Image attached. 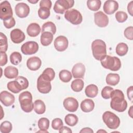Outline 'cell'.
Returning <instances> with one entry per match:
<instances>
[{"mask_svg":"<svg viewBox=\"0 0 133 133\" xmlns=\"http://www.w3.org/2000/svg\"><path fill=\"white\" fill-rule=\"evenodd\" d=\"M111 108L117 112H123L127 107V102L125 99L124 95L119 89L113 90L111 94Z\"/></svg>","mask_w":133,"mask_h":133,"instance_id":"6da1fadb","label":"cell"},{"mask_svg":"<svg viewBox=\"0 0 133 133\" xmlns=\"http://www.w3.org/2000/svg\"><path fill=\"white\" fill-rule=\"evenodd\" d=\"M102 66L113 71H116L120 69L121 67V62L120 59L116 57H112L105 55L100 60Z\"/></svg>","mask_w":133,"mask_h":133,"instance_id":"7a4b0ae2","label":"cell"},{"mask_svg":"<svg viewBox=\"0 0 133 133\" xmlns=\"http://www.w3.org/2000/svg\"><path fill=\"white\" fill-rule=\"evenodd\" d=\"M91 49L93 56L97 60H100L107 55L106 44L101 39H97L94 41L91 44Z\"/></svg>","mask_w":133,"mask_h":133,"instance_id":"3957f363","label":"cell"},{"mask_svg":"<svg viewBox=\"0 0 133 133\" xmlns=\"http://www.w3.org/2000/svg\"><path fill=\"white\" fill-rule=\"evenodd\" d=\"M19 101L22 110L26 113L31 112L34 108L32 96L28 91L21 92L19 96Z\"/></svg>","mask_w":133,"mask_h":133,"instance_id":"277c9868","label":"cell"},{"mask_svg":"<svg viewBox=\"0 0 133 133\" xmlns=\"http://www.w3.org/2000/svg\"><path fill=\"white\" fill-rule=\"evenodd\" d=\"M102 119L107 126L111 129L117 128L120 125L119 117L110 111H105L102 115Z\"/></svg>","mask_w":133,"mask_h":133,"instance_id":"5b68a950","label":"cell"},{"mask_svg":"<svg viewBox=\"0 0 133 133\" xmlns=\"http://www.w3.org/2000/svg\"><path fill=\"white\" fill-rule=\"evenodd\" d=\"M65 19L74 25L80 24L83 20V17L81 12L76 9H71L65 12Z\"/></svg>","mask_w":133,"mask_h":133,"instance_id":"8992f818","label":"cell"},{"mask_svg":"<svg viewBox=\"0 0 133 133\" xmlns=\"http://www.w3.org/2000/svg\"><path fill=\"white\" fill-rule=\"evenodd\" d=\"M74 4L73 0H58L55 2L54 10L57 14H63L69 9L72 8Z\"/></svg>","mask_w":133,"mask_h":133,"instance_id":"52a82bcc","label":"cell"},{"mask_svg":"<svg viewBox=\"0 0 133 133\" xmlns=\"http://www.w3.org/2000/svg\"><path fill=\"white\" fill-rule=\"evenodd\" d=\"M13 12L11 5L7 1H4L0 5V18L3 20L12 17Z\"/></svg>","mask_w":133,"mask_h":133,"instance_id":"ba28073f","label":"cell"},{"mask_svg":"<svg viewBox=\"0 0 133 133\" xmlns=\"http://www.w3.org/2000/svg\"><path fill=\"white\" fill-rule=\"evenodd\" d=\"M38 44L34 41H29L24 43L21 47L22 52L25 55H31L35 54L38 50Z\"/></svg>","mask_w":133,"mask_h":133,"instance_id":"9c48e42d","label":"cell"},{"mask_svg":"<svg viewBox=\"0 0 133 133\" xmlns=\"http://www.w3.org/2000/svg\"><path fill=\"white\" fill-rule=\"evenodd\" d=\"M37 88L38 91L42 94H48L51 89L50 82L44 78L41 75L37 79Z\"/></svg>","mask_w":133,"mask_h":133,"instance_id":"30bf717a","label":"cell"},{"mask_svg":"<svg viewBox=\"0 0 133 133\" xmlns=\"http://www.w3.org/2000/svg\"><path fill=\"white\" fill-rule=\"evenodd\" d=\"M94 21L95 24L100 28L105 27L109 23L108 17L101 11L94 14Z\"/></svg>","mask_w":133,"mask_h":133,"instance_id":"8fae6325","label":"cell"},{"mask_svg":"<svg viewBox=\"0 0 133 133\" xmlns=\"http://www.w3.org/2000/svg\"><path fill=\"white\" fill-rule=\"evenodd\" d=\"M15 10L17 16L20 18L26 17L30 13L29 6L24 3L17 4L15 6Z\"/></svg>","mask_w":133,"mask_h":133,"instance_id":"7c38bea8","label":"cell"},{"mask_svg":"<svg viewBox=\"0 0 133 133\" xmlns=\"http://www.w3.org/2000/svg\"><path fill=\"white\" fill-rule=\"evenodd\" d=\"M68 40L64 36H59L54 41L55 48L58 51H64L68 48Z\"/></svg>","mask_w":133,"mask_h":133,"instance_id":"4fadbf2b","label":"cell"},{"mask_svg":"<svg viewBox=\"0 0 133 133\" xmlns=\"http://www.w3.org/2000/svg\"><path fill=\"white\" fill-rule=\"evenodd\" d=\"M63 104L64 108L71 112L76 111L78 108V102L73 97H68L65 98L63 101Z\"/></svg>","mask_w":133,"mask_h":133,"instance_id":"5bb4252c","label":"cell"},{"mask_svg":"<svg viewBox=\"0 0 133 133\" xmlns=\"http://www.w3.org/2000/svg\"><path fill=\"white\" fill-rule=\"evenodd\" d=\"M0 100L5 106L9 107L15 102V98L12 94L5 90L0 94Z\"/></svg>","mask_w":133,"mask_h":133,"instance_id":"9a60e30c","label":"cell"},{"mask_svg":"<svg viewBox=\"0 0 133 133\" xmlns=\"http://www.w3.org/2000/svg\"><path fill=\"white\" fill-rule=\"evenodd\" d=\"M10 38L13 43L19 44L25 39V36L24 33L21 30L15 29L10 32Z\"/></svg>","mask_w":133,"mask_h":133,"instance_id":"2e32d148","label":"cell"},{"mask_svg":"<svg viewBox=\"0 0 133 133\" xmlns=\"http://www.w3.org/2000/svg\"><path fill=\"white\" fill-rule=\"evenodd\" d=\"M85 70V66L83 63H77L73 66L72 69V75L75 78H82L84 76Z\"/></svg>","mask_w":133,"mask_h":133,"instance_id":"e0dca14e","label":"cell"},{"mask_svg":"<svg viewBox=\"0 0 133 133\" xmlns=\"http://www.w3.org/2000/svg\"><path fill=\"white\" fill-rule=\"evenodd\" d=\"M103 8L105 14L111 15L118 9V4L115 1H107L104 2Z\"/></svg>","mask_w":133,"mask_h":133,"instance_id":"ac0fdd59","label":"cell"},{"mask_svg":"<svg viewBox=\"0 0 133 133\" xmlns=\"http://www.w3.org/2000/svg\"><path fill=\"white\" fill-rule=\"evenodd\" d=\"M42 64L40 58L37 57H32L29 58L26 61V66L29 69L32 71L38 70Z\"/></svg>","mask_w":133,"mask_h":133,"instance_id":"d6986e66","label":"cell"},{"mask_svg":"<svg viewBox=\"0 0 133 133\" xmlns=\"http://www.w3.org/2000/svg\"><path fill=\"white\" fill-rule=\"evenodd\" d=\"M41 30V27L38 24L32 23L28 25L26 29V32L30 36L35 37L39 34Z\"/></svg>","mask_w":133,"mask_h":133,"instance_id":"ffe728a7","label":"cell"},{"mask_svg":"<svg viewBox=\"0 0 133 133\" xmlns=\"http://www.w3.org/2000/svg\"><path fill=\"white\" fill-rule=\"evenodd\" d=\"M81 110L85 113L92 111L95 107V103L93 100L90 99H85L81 103Z\"/></svg>","mask_w":133,"mask_h":133,"instance_id":"44dd1931","label":"cell"},{"mask_svg":"<svg viewBox=\"0 0 133 133\" xmlns=\"http://www.w3.org/2000/svg\"><path fill=\"white\" fill-rule=\"evenodd\" d=\"M18 73L19 72L18 69L11 65L8 66L5 68L4 71V76L9 79H12L17 77Z\"/></svg>","mask_w":133,"mask_h":133,"instance_id":"7402d4cb","label":"cell"},{"mask_svg":"<svg viewBox=\"0 0 133 133\" xmlns=\"http://www.w3.org/2000/svg\"><path fill=\"white\" fill-rule=\"evenodd\" d=\"M53 34L49 32H44L41 35V43L43 46H47L50 45L53 40Z\"/></svg>","mask_w":133,"mask_h":133,"instance_id":"603a6c76","label":"cell"},{"mask_svg":"<svg viewBox=\"0 0 133 133\" xmlns=\"http://www.w3.org/2000/svg\"><path fill=\"white\" fill-rule=\"evenodd\" d=\"M86 95L89 98H94L96 97L98 93V87L94 84L88 85L85 90Z\"/></svg>","mask_w":133,"mask_h":133,"instance_id":"cb8c5ba5","label":"cell"},{"mask_svg":"<svg viewBox=\"0 0 133 133\" xmlns=\"http://www.w3.org/2000/svg\"><path fill=\"white\" fill-rule=\"evenodd\" d=\"M119 75L118 74L115 73H109L106 77L107 83L111 86L116 85L119 83Z\"/></svg>","mask_w":133,"mask_h":133,"instance_id":"d4e9b609","label":"cell"},{"mask_svg":"<svg viewBox=\"0 0 133 133\" xmlns=\"http://www.w3.org/2000/svg\"><path fill=\"white\" fill-rule=\"evenodd\" d=\"M34 111L38 114H42L46 111V106L44 102L41 100H36L34 102Z\"/></svg>","mask_w":133,"mask_h":133,"instance_id":"484cf974","label":"cell"},{"mask_svg":"<svg viewBox=\"0 0 133 133\" xmlns=\"http://www.w3.org/2000/svg\"><path fill=\"white\" fill-rule=\"evenodd\" d=\"M7 86L9 90L15 94L19 93L20 91L22 90L21 86L16 80L9 82L7 84Z\"/></svg>","mask_w":133,"mask_h":133,"instance_id":"4316f807","label":"cell"},{"mask_svg":"<svg viewBox=\"0 0 133 133\" xmlns=\"http://www.w3.org/2000/svg\"><path fill=\"white\" fill-rule=\"evenodd\" d=\"M49 32L51 33L53 35L56 32V26L55 24L50 21H48L43 24L42 28V32Z\"/></svg>","mask_w":133,"mask_h":133,"instance_id":"83f0119b","label":"cell"},{"mask_svg":"<svg viewBox=\"0 0 133 133\" xmlns=\"http://www.w3.org/2000/svg\"><path fill=\"white\" fill-rule=\"evenodd\" d=\"M60 79L64 83L69 82L72 77V74L71 72L66 70H61L59 74Z\"/></svg>","mask_w":133,"mask_h":133,"instance_id":"f1b7e54d","label":"cell"},{"mask_svg":"<svg viewBox=\"0 0 133 133\" xmlns=\"http://www.w3.org/2000/svg\"><path fill=\"white\" fill-rule=\"evenodd\" d=\"M84 82L81 79H76L74 80L71 85L72 89L75 92L81 91L84 87Z\"/></svg>","mask_w":133,"mask_h":133,"instance_id":"f546056e","label":"cell"},{"mask_svg":"<svg viewBox=\"0 0 133 133\" xmlns=\"http://www.w3.org/2000/svg\"><path fill=\"white\" fill-rule=\"evenodd\" d=\"M128 47L124 43H119L116 47V52L119 56H125L128 52Z\"/></svg>","mask_w":133,"mask_h":133,"instance_id":"4dcf8cb0","label":"cell"},{"mask_svg":"<svg viewBox=\"0 0 133 133\" xmlns=\"http://www.w3.org/2000/svg\"><path fill=\"white\" fill-rule=\"evenodd\" d=\"M41 75L44 78L50 82L54 79L55 77V72L52 68H47L44 70Z\"/></svg>","mask_w":133,"mask_h":133,"instance_id":"1f68e13d","label":"cell"},{"mask_svg":"<svg viewBox=\"0 0 133 133\" xmlns=\"http://www.w3.org/2000/svg\"><path fill=\"white\" fill-rule=\"evenodd\" d=\"M64 121L66 125L70 126H74L78 122V117L74 114H69L65 116Z\"/></svg>","mask_w":133,"mask_h":133,"instance_id":"d6a6232c","label":"cell"},{"mask_svg":"<svg viewBox=\"0 0 133 133\" xmlns=\"http://www.w3.org/2000/svg\"><path fill=\"white\" fill-rule=\"evenodd\" d=\"M101 2L100 0H88L87 5L89 9L92 11H97L101 7Z\"/></svg>","mask_w":133,"mask_h":133,"instance_id":"836d02e7","label":"cell"},{"mask_svg":"<svg viewBox=\"0 0 133 133\" xmlns=\"http://www.w3.org/2000/svg\"><path fill=\"white\" fill-rule=\"evenodd\" d=\"M22 60V56L19 52L15 51L11 54L10 56V62L14 65L19 64Z\"/></svg>","mask_w":133,"mask_h":133,"instance_id":"e575fe53","label":"cell"},{"mask_svg":"<svg viewBox=\"0 0 133 133\" xmlns=\"http://www.w3.org/2000/svg\"><path fill=\"white\" fill-rule=\"evenodd\" d=\"M0 51L6 52L8 48L7 37L2 32L0 33Z\"/></svg>","mask_w":133,"mask_h":133,"instance_id":"d590c367","label":"cell"},{"mask_svg":"<svg viewBox=\"0 0 133 133\" xmlns=\"http://www.w3.org/2000/svg\"><path fill=\"white\" fill-rule=\"evenodd\" d=\"M38 126L40 130H47L49 127V121L45 117L41 118L38 121Z\"/></svg>","mask_w":133,"mask_h":133,"instance_id":"8d00e7d4","label":"cell"},{"mask_svg":"<svg viewBox=\"0 0 133 133\" xmlns=\"http://www.w3.org/2000/svg\"><path fill=\"white\" fill-rule=\"evenodd\" d=\"M12 130V124L9 121L2 122L0 126V131L2 133H9Z\"/></svg>","mask_w":133,"mask_h":133,"instance_id":"74e56055","label":"cell"},{"mask_svg":"<svg viewBox=\"0 0 133 133\" xmlns=\"http://www.w3.org/2000/svg\"><path fill=\"white\" fill-rule=\"evenodd\" d=\"M50 9L45 7H40L38 10L39 17L42 19H46L50 16Z\"/></svg>","mask_w":133,"mask_h":133,"instance_id":"f35d334b","label":"cell"},{"mask_svg":"<svg viewBox=\"0 0 133 133\" xmlns=\"http://www.w3.org/2000/svg\"><path fill=\"white\" fill-rule=\"evenodd\" d=\"M15 80L20 84L22 90L26 89L29 86L28 80L24 77L19 76L16 78Z\"/></svg>","mask_w":133,"mask_h":133,"instance_id":"ab89813d","label":"cell"},{"mask_svg":"<svg viewBox=\"0 0 133 133\" xmlns=\"http://www.w3.org/2000/svg\"><path fill=\"white\" fill-rule=\"evenodd\" d=\"M113 90V88L110 86L104 87L101 91V96L105 99H109L111 98V94Z\"/></svg>","mask_w":133,"mask_h":133,"instance_id":"60d3db41","label":"cell"},{"mask_svg":"<svg viewBox=\"0 0 133 133\" xmlns=\"http://www.w3.org/2000/svg\"><path fill=\"white\" fill-rule=\"evenodd\" d=\"M115 18L117 22L122 23L125 22L128 18L127 14L122 11H118L115 14Z\"/></svg>","mask_w":133,"mask_h":133,"instance_id":"b9f144b4","label":"cell"},{"mask_svg":"<svg viewBox=\"0 0 133 133\" xmlns=\"http://www.w3.org/2000/svg\"><path fill=\"white\" fill-rule=\"evenodd\" d=\"M63 122L61 119L59 118H56L54 119L51 123V126L55 130H59L63 126Z\"/></svg>","mask_w":133,"mask_h":133,"instance_id":"7bdbcfd3","label":"cell"},{"mask_svg":"<svg viewBox=\"0 0 133 133\" xmlns=\"http://www.w3.org/2000/svg\"><path fill=\"white\" fill-rule=\"evenodd\" d=\"M3 23L4 26L7 29H10L15 26L16 21L14 17H11L7 20H3Z\"/></svg>","mask_w":133,"mask_h":133,"instance_id":"ee69618b","label":"cell"},{"mask_svg":"<svg viewBox=\"0 0 133 133\" xmlns=\"http://www.w3.org/2000/svg\"><path fill=\"white\" fill-rule=\"evenodd\" d=\"M132 31H133V27L132 26L127 27L125 30V31H124V36L128 39L132 40V39H133Z\"/></svg>","mask_w":133,"mask_h":133,"instance_id":"f6af8a7d","label":"cell"},{"mask_svg":"<svg viewBox=\"0 0 133 133\" xmlns=\"http://www.w3.org/2000/svg\"><path fill=\"white\" fill-rule=\"evenodd\" d=\"M52 5L51 1L50 0H42L39 3L40 7H45L50 9Z\"/></svg>","mask_w":133,"mask_h":133,"instance_id":"bcb514c9","label":"cell"},{"mask_svg":"<svg viewBox=\"0 0 133 133\" xmlns=\"http://www.w3.org/2000/svg\"><path fill=\"white\" fill-rule=\"evenodd\" d=\"M0 65L1 66L5 65L7 63V56L5 52H1Z\"/></svg>","mask_w":133,"mask_h":133,"instance_id":"7dc6e473","label":"cell"},{"mask_svg":"<svg viewBox=\"0 0 133 133\" xmlns=\"http://www.w3.org/2000/svg\"><path fill=\"white\" fill-rule=\"evenodd\" d=\"M133 91V86H131L128 88L127 90V94L128 98L130 100H132V91Z\"/></svg>","mask_w":133,"mask_h":133,"instance_id":"c3c4849f","label":"cell"},{"mask_svg":"<svg viewBox=\"0 0 133 133\" xmlns=\"http://www.w3.org/2000/svg\"><path fill=\"white\" fill-rule=\"evenodd\" d=\"M59 132L60 133H63V132H68V133H71L72 131L71 129L66 127V126H62L61 128L59 129Z\"/></svg>","mask_w":133,"mask_h":133,"instance_id":"681fc988","label":"cell"},{"mask_svg":"<svg viewBox=\"0 0 133 133\" xmlns=\"http://www.w3.org/2000/svg\"><path fill=\"white\" fill-rule=\"evenodd\" d=\"M133 1H131L129 3H128L127 6V10L129 14L132 16V12H133Z\"/></svg>","mask_w":133,"mask_h":133,"instance_id":"f907efd6","label":"cell"},{"mask_svg":"<svg viewBox=\"0 0 133 133\" xmlns=\"http://www.w3.org/2000/svg\"><path fill=\"white\" fill-rule=\"evenodd\" d=\"M80 132L82 133V132H90V133H93L94 132V131L90 128H89V127H85V128H83L81 131H80Z\"/></svg>","mask_w":133,"mask_h":133,"instance_id":"816d5d0a","label":"cell"},{"mask_svg":"<svg viewBox=\"0 0 133 133\" xmlns=\"http://www.w3.org/2000/svg\"><path fill=\"white\" fill-rule=\"evenodd\" d=\"M128 114L131 118H132V106L130 107V108L128 111Z\"/></svg>","mask_w":133,"mask_h":133,"instance_id":"f5cc1de1","label":"cell"},{"mask_svg":"<svg viewBox=\"0 0 133 133\" xmlns=\"http://www.w3.org/2000/svg\"><path fill=\"white\" fill-rule=\"evenodd\" d=\"M28 1L29 3H32V4H35V3H36L38 2V0H35V1H30V0H28Z\"/></svg>","mask_w":133,"mask_h":133,"instance_id":"db71d44e","label":"cell"},{"mask_svg":"<svg viewBox=\"0 0 133 133\" xmlns=\"http://www.w3.org/2000/svg\"><path fill=\"white\" fill-rule=\"evenodd\" d=\"M37 132H48V131L47 130H40L39 131H38Z\"/></svg>","mask_w":133,"mask_h":133,"instance_id":"11a10c76","label":"cell"},{"mask_svg":"<svg viewBox=\"0 0 133 133\" xmlns=\"http://www.w3.org/2000/svg\"><path fill=\"white\" fill-rule=\"evenodd\" d=\"M107 132V131H105V130H98V131H97V132Z\"/></svg>","mask_w":133,"mask_h":133,"instance_id":"9f6ffc18","label":"cell"}]
</instances>
